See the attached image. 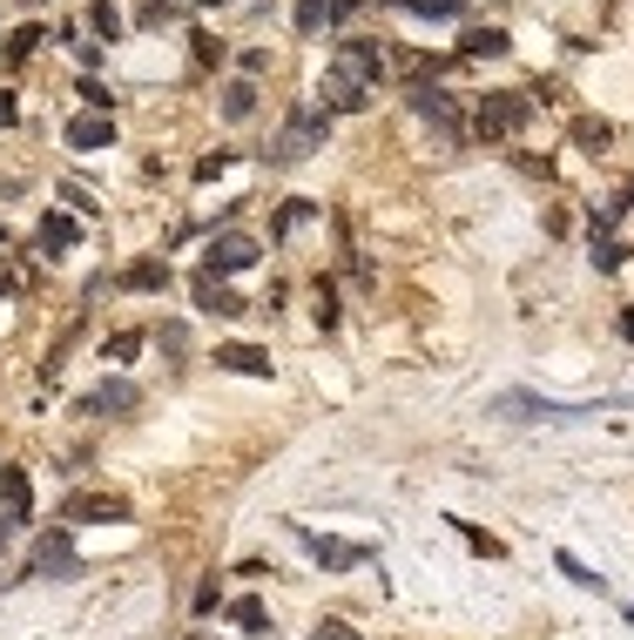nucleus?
<instances>
[{"label":"nucleus","instance_id":"1","mask_svg":"<svg viewBox=\"0 0 634 640\" xmlns=\"http://www.w3.org/2000/svg\"><path fill=\"white\" fill-rule=\"evenodd\" d=\"M331 142V108L325 102H291V115H284V135H277V163H304V155H317Z\"/></svg>","mask_w":634,"mask_h":640},{"label":"nucleus","instance_id":"2","mask_svg":"<svg viewBox=\"0 0 634 640\" xmlns=\"http://www.w3.org/2000/svg\"><path fill=\"white\" fill-rule=\"evenodd\" d=\"M608 405H621V398H594V405H561V398H533V391H500L493 398L500 418H594Z\"/></svg>","mask_w":634,"mask_h":640},{"label":"nucleus","instance_id":"3","mask_svg":"<svg viewBox=\"0 0 634 640\" xmlns=\"http://www.w3.org/2000/svg\"><path fill=\"white\" fill-rule=\"evenodd\" d=\"M74 580L82 573V559H74V533L68 526H48L42 540H34V553H27V580Z\"/></svg>","mask_w":634,"mask_h":640},{"label":"nucleus","instance_id":"4","mask_svg":"<svg viewBox=\"0 0 634 640\" xmlns=\"http://www.w3.org/2000/svg\"><path fill=\"white\" fill-rule=\"evenodd\" d=\"M257 257H263V250H257V236L223 229V236H210V244H203V276H216V284H223V276H244Z\"/></svg>","mask_w":634,"mask_h":640},{"label":"nucleus","instance_id":"5","mask_svg":"<svg viewBox=\"0 0 634 640\" xmlns=\"http://www.w3.org/2000/svg\"><path fill=\"white\" fill-rule=\"evenodd\" d=\"M527 115H533V102H527V95H513V88L480 95V135H486V142H506V135H520V129H527Z\"/></svg>","mask_w":634,"mask_h":640},{"label":"nucleus","instance_id":"6","mask_svg":"<svg viewBox=\"0 0 634 640\" xmlns=\"http://www.w3.org/2000/svg\"><path fill=\"white\" fill-rule=\"evenodd\" d=\"M406 102H412V115H425V122L439 129L446 142H459V135H466V122H459V102H453L439 82H412V88H406Z\"/></svg>","mask_w":634,"mask_h":640},{"label":"nucleus","instance_id":"7","mask_svg":"<svg viewBox=\"0 0 634 640\" xmlns=\"http://www.w3.org/2000/svg\"><path fill=\"white\" fill-rule=\"evenodd\" d=\"M27 512H34L27 472H21V465H0V540H14V533L27 526Z\"/></svg>","mask_w":634,"mask_h":640},{"label":"nucleus","instance_id":"8","mask_svg":"<svg viewBox=\"0 0 634 640\" xmlns=\"http://www.w3.org/2000/svg\"><path fill=\"white\" fill-rule=\"evenodd\" d=\"M338 74H351V82H359V88H378L385 82V48L378 42H338V61H331Z\"/></svg>","mask_w":634,"mask_h":640},{"label":"nucleus","instance_id":"9","mask_svg":"<svg viewBox=\"0 0 634 640\" xmlns=\"http://www.w3.org/2000/svg\"><path fill=\"white\" fill-rule=\"evenodd\" d=\"M82 519H108V526H122L129 499H115V493H74V499H61V526H82Z\"/></svg>","mask_w":634,"mask_h":640},{"label":"nucleus","instance_id":"10","mask_svg":"<svg viewBox=\"0 0 634 640\" xmlns=\"http://www.w3.org/2000/svg\"><path fill=\"white\" fill-rule=\"evenodd\" d=\"M297 540L310 546V559H317V567H331V573H344V567H365V546H351V540H325V533H310V526H297Z\"/></svg>","mask_w":634,"mask_h":640},{"label":"nucleus","instance_id":"11","mask_svg":"<svg viewBox=\"0 0 634 640\" xmlns=\"http://www.w3.org/2000/svg\"><path fill=\"white\" fill-rule=\"evenodd\" d=\"M61 142H68V149H82V155L115 149V115H74V122L61 129Z\"/></svg>","mask_w":634,"mask_h":640},{"label":"nucleus","instance_id":"12","mask_svg":"<svg viewBox=\"0 0 634 640\" xmlns=\"http://www.w3.org/2000/svg\"><path fill=\"white\" fill-rule=\"evenodd\" d=\"M74 244H82V223L61 216V210H48L42 229H34V250H42V257H61V250H74Z\"/></svg>","mask_w":634,"mask_h":640},{"label":"nucleus","instance_id":"13","mask_svg":"<svg viewBox=\"0 0 634 640\" xmlns=\"http://www.w3.org/2000/svg\"><path fill=\"white\" fill-rule=\"evenodd\" d=\"M189 297H196V310H210V317H244V297H236L230 284H216V276H203V270H196Z\"/></svg>","mask_w":634,"mask_h":640},{"label":"nucleus","instance_id":"14","mask_svg":"<svg viewBox=\"0 0 634 640\" xmlns=\"http://www.w3.org/2000/svg\"><path fill=\"white\" fill-rule=\"evenodd\" d=\"M216 365L236 378H270V351L263 344H216Z\"/></svg>","mask_w":634,"mask_h":640},{"label":"nucleus","instance_id":"15","mask_svg":"<svg viewBox=\"0 0 634 640\" xmlns=\"http://www.w3.org/2000/svg\"><path fill=\"white\" fill-rule=\"evenodd\" d=\"M136 405H142V391H136L129 378H108L102 391L82 398V412H89V418H95V412H136Z\"/></svg>","mask_w":634,"mask_h":640},{"label":"nucleus","instance_id":"16","mask_svg":"<svg viewBox=\"0 0 634 640\" xmlns=\"http://www.w3.org/2000/svg\"><path fill=\"white\" fill-rule=\"evenodd\" d=\"M506 48H513L506 27H466V34H459V55H466V61H500Z\"/></svg>","mask_w":634,"mask_h":640},{"label":"nucleus","instance_id":"17","mask_svg":"<svg viewBox=\"0 0 634 640\" xmlns=\"http://www.w3.org/2000/svg\"><path fill=\"white\" fill-rule=\"evenodd\" d=\"M169 276H176V270H169L163 257H142V263L122 270V291H169Z\"/></svg>","mask_w":634,"mask_h":640},{"label":"nucleus","instance_id":"18","mask_svg":"<svg viewBox=\"0 0 634 640\" xmlns=\"http://www.w3.org/2000/svg\"><path fill=\"white\" fill-rule=\"evenodd\" d=\"M317 95H325V108L338 115V108H365V95H372V88H359L351 74H338V68H331V74H325V88H317Z\"/></svg>","mask_w":634,"mask_h":640},{"label":"nucleus","instance_id":"19","mask_svg":"<svg viewBox=\"0 0 634 640\" xmlns=\"http://www.w3.org/2000/svg\"><path fill=\"white\" fill-rule=\"evenodd\" d=\"M250 115H257V82L236 74V82L223 88V122H250Z\"/></svg>","mask_w":634,"mask_h":640},{"label":"nucleus","instance_id":"20","mask_svg":"<svg viewBox=\"0 0 634 640\" xmlns=\"http://www.w3.org/2000/svg\"><path fill=\"white\" fill-rule=\"evenodd\" d=\"M310 216H325V203H310V195H297V203H284L270 216V236H291V229H304Z\"/></svg>","mask_w":634,"mask_h":640},{"label":"nucleus","instance_id":"21","mask_svg":"<svg viewBox=\"0 0 634 640\" xmlns=\"http://www.w3.org/2000/svg\"><path fill=\"white\" fill-rule=\"evenodd\" d=\"M385 8H406V14H425V21H453L466 0H385Z\"/></svg>","mask_w":634,"mask_h":640},{"label":"nucleus","instance_id":"22","mask_svg":"<svg viewBox=\"0 0 634 640\" xmlns=\"http://www.w3.org/2000/svg\"><path fill=\"white\" fill-rule=\"evenodd\" d=\"M89 34H102V42H122V14H115V0H95V8H89Z\"/></svg>","mask_w":634,"mask_h":640},{"label":"nucleus","instance_id":"23","mask_svg":"<svg viewBox=\"0 0 634 640\" xmlns=\"http://www.w3.org/2000/svg\"><path fill=\"white\" fill-rule=\"evenodd\" d=\"M561 573H567L574 586H587V593H608V580H601V573H594V567H587V559H580V553H561Z\"/></svg>","mask_w":634,"mask_h":640},{"label":"nucleus","instance_id":"24","mask_svg":"<svg viewBox=\"0 0 634 640\" xmlns=\"http://www.w3.org/2000/svg\"><path fill=\"white\" fill-rule=\"evenodd\" d=\"M142 27H176L183 21V8H176V0H142V14H136Z\"/></svg>","mask_w":634,"mask_h":640},{"label":"nucleus","instance_id":"25","mask_svg":"<svg viewBox=\"0 0 634 640\" xmlns=\"http://www.w3.org/2000/svg\"><path fill=\"white\" fill-rule=\"evenodd\" d=\"M310 317H317V331H338V291L325 284V276H317V310Z\"/></svg>","mask_w":634,"mask_h":640},{"label":"nucleus","instance_id":"26","mask_svg":"<svg viewBox=\"0 0 634 640\" xmlns=\"http://www.w3.org/2000/svg\"><path fill=\"white\" fill-rule=\"evenodd\" d=\"M574 142H580L587 155H601V149L614 142V129H608V122H574Z\"/></svg>","mask_w":634,"mask_h":640},{"label":"nucleus","instance_id":"27","mask_svg":"<svg viewBox=\"0 0 634 640\" xmlns=\"http://www.w3.org/2000/svg\"><path fill=\"white\" fill-rule=\"evenodd\" d=\"M216 607H223V586H216V580H203V586L189 593V614H196V620H210Z\"/></svg>","mask_w":634,"mask_h":640},{"label":"nucleus","instance_id":"28","mask_svg":"<svg viewBox=\"0 0 634 640\" xmlns=\"http://www.w3.org/2000/svg\"><path fill=\"white\" fill-rule=\"evenodd\" d=\"M42 42H48L42 27H14V34H8V61H27V55L42 48Z\"/></svg>","mask_w":634,"mask_h":640},{"label":"nucleus","instance_id":"29","mask_svg":"<svg viewBox=\"0 0 634 640\" xmlns=\"http://www.w3.org/2000/svg\"><path fill=\"white\" fill-rule=\"evenodd\" d=\"M136 351H142V331H115L108 337V365H136Z\"/></svg>","mask_w":634,"mask_h":640},{"label":"nucleus","instance_id":"30","mask_svg":"<svg viewBox=\"0 0 634 640\" xmlns=\"http://www.w3.org/2000/svg\"><path fill=\"white\" fill-rule=\"evenodd\" d=\"M230 620L244 633H263V600H230Z\"/></svg>","mask_w":634,"mask_h":640},{"label":"nucleus","instance_id":"31","mask_svg":"<svg viewBox=\"0 0 634 640\" xmlns=\"http://www.w3.org/2000/svg\"><path fill=\"white\" fill-rule=\"evenodd\" d=\"M331 21V0H297V34H317Z\"/></svg>","mask_w":634,"mask_h":640},{"label":"nucleus","instance_id":"32","mask_svg":"<svg viewBox=\"0 0 634 640\" xmlns=\"http://www.w3.org/2000/svg\"><path fill=\"white\" fill-rule=\"evenodd\" d=\"M310 640H365V633L351 627V620H317V627H310Z\"/></svg>","mask_w":634,"mask_h":640},{"label":"nucleus","instance_id":"33","mask_svg":"<svg viewBox=\"0 0 634 640\" xmlns=\"http://www.w3.org/2000/svg\"><path fill=\"white\" fill-rule=\"evenodd\" d=\"M453 526L466 533V546H472V553H486V559H500V540H486L480 526H466V519H453Z\"/></svg>","mask_w":634,"mask_h":640},{"label":"nucleus","instance_id":"34","mask_svg":"<svg viewBox=\"0 0 634 640\" xmlns=\"http://www.w3.org/2000/svg\"><path fill=\"white\" fill-rule=\"evenodd\" d=\"M621 263H627V250L601 236V244H594V270H621Z\"/></svg>","mask_w":634,"mask_h":640},{"label":"nucleus","instance_id":"35","mask_svg":"<svg viewBox=\"0 0 634 640\" xmlns=\"http://www.w3.org/2000/svg\"><path fill=\"white\" fill-rule=\"evenodd\" d=\"M236 68H244V82H257V74L270 68V48H244V55H236Z\"/></svg>","mask_w":634,"mask_h":640},{"label":"nucleus","instance_id":"36","mask_svg":"<svg viewBox=\"0 0 634 640\" xmlns=\"http://www.w3.org/2000/svg\"><path fill=\"white\" fill-rule=\"evenodd\" d=\"M155 344H163L169 357H183V351H189V331H183V324H163V331H155Z\"/></svg>","mask_w":634,"mask_h":640},{"label":"nucleus","instance_id":"37","mask_svg":"<svg viewBox=\"0 0 634 640\" xmlns=\"http://www.w3.org/2000/svg\"><path fill=\"white\" fill-rule=\"evenodd\" d=\"M189 42H196V61H203V68L223 61V42H216V34H189Z\"/></svg>","mask_w":634,"mask_h":640},{"label":"nucleus","instance_id":"38","mask_svg":"<svg viewBox=\"0 0 634 640\" xmlns=\"http://www.w3.org/2000/svg\"><path fill=\"white\" fill-rule=\"evenodd\" d=\"M68 42H74V61H82V68L102 61V42H89V34H68Z\"/></svg>","mask_w":634,"mask_h":640},{"label":"nucleus","instance_id":"39","mask_svg":"<svg viewBox=\"0 0 634 640\" xmlns=\"http://www.w3.org/2000/svg\"><path fill=\"white\" fill-rule=\"evenodd\" d=\"M223 169H230V155H223V149H216V155H203V163H196V182H216V176H223Z\"/></svg>","mask_w":634,"mask_h":640},{"label":"nucleus","instance_id":"40","mask_svg":"<svg viewBox=\"0 0 634 640\" xmlns=\"http://www.w3.org/2000/svg\"><path fill=\"white\" fill-rule=\"evenodd\" d=\"M351 14H359V0H331V27H344Z\"/></svg>","mask_w":634,"mask_h":640},{"label":"nucleus","instance_id":"41","mask_svg":"<svg viewBox=\"0 0 634 640\" xmlns=\"http://www.w3.org/2000/svg\"><path fill=\"white\" fill-rule=\"evenodd\" d=\"M21 122V108H14V95H0V129H14Z\"/></svg>","mask_w":634,"mask_h":640},{"label":"nucleus","instance_id":"42","mask_svg":"<svg viewBox=\"0 0 634 640\" xmlns=\"http://www.w3.org/2000/svg\"><path fill=\"white\" fill-rule=\"evenodd\" d=\"M621 337H627V344H634V310H621Z\"/></svg>","mask_w":634,"mask_h":640},{"label":"nucleus","instance_id":"43","mask_svg":"<svg viewBox=\"0 0 634 640\" xmlns=\"http://www.w3.org/2000/svg\"><path fill=\"white\" fill-rule=\"evenodd\" d=\"M196 8H230V0H196Z\"/></svg>","mask_w":634,"mask_h":640},{"label":"nucleus","instance_id":"44","mask_svg":"<svg viewBox=\"0 0 634 640\" xmlns=\"http://www.w3.org/2000/svg\"><path fill=\"white\" fill-rule=\"evenodd\" d=\"M627 203H634V189H627Z\"/></svg>","mask_w":634,"mask_h":640},{"label":"nucleus","instance_id":"45","mask_svg":"<svg viewBox=\"0 0 634 640\" xmlns=\"http://www.w3.org/2000/svg\"><path fill=\"white\" fill-rule=\"evenodd\" d=\"M627 620H634V607H627Z\"/></svg>","mask_w":634,"mask_h":640}]
</instances>
